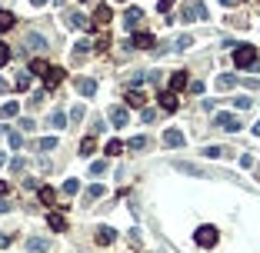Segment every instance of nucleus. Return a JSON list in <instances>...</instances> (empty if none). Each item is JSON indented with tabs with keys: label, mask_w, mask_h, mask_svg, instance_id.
I'll list each match as a JSON object with an SVG mask.
<instances>
[{
	"label": "nucleus",
	"mask_w": 260,
	"mask_h": 253,
	"mask_svg": "<svg viewBox=\"0 0 260 253\" xmlns=\"http://www.w3.org/2000/svg\"><path fill=\"white\" fill-rule=\"evenodd\" d=\"M103 197V183H90L87 187V193H84V203H93V200Z\"/></svg>",
	"instance_id": "obj_23"
},
{
	"label": "nucleus",
	"mask_w": 260,
	"mask_h": 253,
	"mask_svg": "<svg viewBox=\"0 0 260 253\" xmlns=\"http://www.w3.org/2000/svg\"><path fill=\"white\" fill-rule=\"evenodd\" d=\"M10 243H13L10 233H0V250H3V247H10Z\"/></svg>",
	"instance_id": "obj_46"
},
{
	"label": "nucleus",
	"mask_w": 260,
	"mask_h": 253,
	"mask_svg": "<svg viewBox=\"0 0 260 253\" xmlns=\"http://www.w3.org/2000/svg\"><path fill=\"white\" fill-rule=\"evenodd\" d=\"M13 23H17V17H13L10 10H0V33L13 30Z\"/></svg>",
	"instance_id": "obj_24"
},
{
	"label": "nucleus",
	"mask_w": 260,
	"mask_h": 253,
	"mask_svg": "<svg viewBox=\"0 0 260 253\" xmlns=\"http://www.w3.org/2000/svg\"><path fill=\"white\" fill-rule=\"evenodd\" d=\"M183 87H190V77H187V70H173V74H170V90H173V93H180Z\"/></svg>",
	"instance_id": "obj_9"
},
{
	"label": "nucleus",
	"mask_w": 260,
	"mask_h": 253,
	"mask_svg": "<svg viewBox=\"0 0 260 253\" xmlns=\"http://www.w3.org/2000/svg\"><path fill=\"white\" fill-rule=\"evenodd\" d=\"M140 117H144V123H154V120H157V110H154V107H144Z\"/></svg>",
	"instance_id": "obj_38"
},
{
	"label": "nucleus",
	"mask_w": 260,
	"mask_h": 253,
	"mask_svg": "<svg viewBox=\"0 0 260 253\" xmlns=\"http://www.w3.org/2000/svg\"><path fill=\"white\" fill-rule=\"evenodd\" d=\"M130 47H137V50H150V47H154V37H150V33H134Z\"/></svg>",
	"instance_id": "obj_22"
},
{
	"label": "nucleus",
	"mask_w": 260,
	"mask_h": 253,
	"mask_svg": "<svg viewBox=\"0 0 260 253\" xmlns=\"http://www.w3.org/2000/svg\"><path fill=\"white\" fill-rule=\"evenodd\" d=\"M140 20H144V13L137 10V7H127V13H124V27H127V33L137 30V27H140Z\"/></svg>",
	"instance_id": "obj_10"
},
{
	"label": "nucleus",
	"mask_w": 260,
	"mask_h": 253,
	"mask_svg": "<svg viewBox=\"0 0 260 253\" xmlns=\"http://www.w3.org/2000/svg\"><path fill=\"white\" fill-rule=\"evenodd\" d=\"M3 164H7V157H3V154H0V167H3Z\"/></svg>",
	"instance_id": "obj_52"
},
{
	"label": "nucleus",
	"mask_w": 260,
	"mask_h": 253,
	"mask_svg": "<svg viewBox=\"0 0 260 253\" xmlns=\"http://www.w3.org/2000/svg\"><path fill=\"white\" fill-rule=\"evenodd\" d=\"M30 3H34V7H44V3H47V0H30Z\"/></svg>",
	"instance_id": "obj_50"
},
{
	"label": "nucleus",
	"mask_w": 260,
	"mask_h": 253,
	"mask_svg": "<svg viewBox=\"0 0 260 253\" xmlns=\"http://www.w3.org/2000/svg\"><path fill=\"white\" fill-rule=\"evenodd\" d=\"M7 60H10V47H7V44H0V67L7 64Z\"/></svg>",
	"instance_id": "obj_41"
},
{
	"label": "nucleus",
	"mask_w": 260,
	"mask_h": 253,
	"mask_svg": "<svg viewBox=\"0 0 260 253\" xmlns=\"http://www.w3.org/2000/svg\"><path fill=\"white\" fill-rule=\"evenodd\" d=\"M17 87L27 90V87H30V77H27V74H20V77H17Z\"/></svg>",
	"instance_id": "obj_45"
},
{
	"label": "nucleus",
	"mask_w": 260,
	"mask_h": 253,
	"mask_svg": "<svg viewBox=\"0 0 260 253\" xmlns=\"http://www.w3.org/2000/svg\"><path fill=\"white\" fill-rule=\"evenodd\" d=\"M47 47H50V44H47L44 33H37V30H27V33H23V50H30V54H44Z\"/></svg>",
	"instance_id": "obj_3"
},
{
	"label": "nucleus",
	"mask_w": 260,
	"mask_h": 253,
	"mask_svg": "<svg viewBox=\"0 0 260 253\" xmlns=\"http://www.w3.org/2000/svg\"><path fill=\"white\" fill-rule=\"evenodd\" d=\"M23 247H27L30 253H47V250H50V240H47V237H30Z\"/></svg>",
	"instance_id": "obj_11"
},
{
	"label": "nucleus",
	"mask_w": 260,
	"mask_h": 253,
	"mask_svg": "<svg viewBox=\"0 0 260 253\" xmlns=\"http://www.w3.org/2000/svg\"><path fill=\"white\" fill-rule=\"evenodd\" d=\"M17 127H23V133H27V130H34L37 123H34V120H30V117H23V120H20V123H17Z\"/></svg>",
	"instance_id": "obj_43"
},
{
	"label": "nucleus",
	"mask_w": 260,
	"mask_h": 253,
	"mask_svg": "<svg viewBox=\"0 0 260 253\" xmlns=\"http://www.w3.org/2000/svg\"><path fill=\"white\" fill-rule=\"evenodd\" d=\"M170 7H173V0H157V10H160V13H167Z\"/></svg>",
	"instance_id": "obj_44"
},
{
	"label": "nucleus",
	"mask_w": 260,
	"mask_h": 253,
	"mask_svg": "<svg viewBox=\"0 0 260 253\" xmlns=\"http://www.w3.org/2000/svg\"><path fill=\"white\" fill-rule=\"evenodd\" d=\"M180 20H210V10L204 3H187L180 10Z\"/></svg>",
	"instance_id": "obj_5"
},
{
	"label": "nucleus",
	"mask_w": 260,
	"mask_h": 253,
	"mask_svg": "<svg viewBox=\"0 0 260 253\" xmlns=\"http://www.w3.org/2000/svg\"><path fill=\"white\" fill-rule=\"evenodd\" d=\"M93 240L100 243V247H110V243L117 240V230H110V227H100V230H97V237H93Z\"/></svg>",
	"instance_id": "obj_20"
},
{
	"label": "nucleus",
	"mask_w": 260,
	"mask_h": 253,
	"mask_svg": "<svg viewBox=\"0 0 260 253\" xmlns=\"http://www.w3.org/2000/svg\"><path fill=\"white\" fill-rule=\"evenodd\" d=\"M37 197H40L44 207H54V203H57V190L54 187H37Z\"/></svg>",
	"instance_id": "obj_19"
},
{
	"label": "nucleus",
	"mask_w": 260,
	"mask_h": 253,
	"mask_svg": "<svg viewBox=\"0 0 260 253\" xmlns=\"http://www.w3.org/2000/svg\"><path fill=\"white\" fill-rule=\"evenodd\" d=\"M47 223H50V230H54V233H64V230H67V217H64V213H50V217H47Z\"/></svg>",
	"instance_id": "obj_21"
},
{
	"label": "nucleus",
	"mask_w": 260,
	"mask_h": 253,
	"mask_svg": "<svg viewBox=\"0 0 260 253\" xmlns=\"http://www.w3.org/2000/svg\"><path fill=\"white\" fill-rule=\"evenodd\" d=\"M77 190H80V180H67V183H64V197H74Z\"/></svg>",
	"instance_id": "obj_32"
},
{
	"label": "nucleus",
	"mask_w": 260,
	"mask_h": 253,
	"mask_svg": "<svg viewBox=\"0 0 260 253\" xmlns=\"http://www.w3.org/2000/svg\"><path fill=\"white\" fill-rule=\"evenodd\" d=\"M204 157H210V160H224V157H234V150H227V147H217V143H210V147H204Z\"/></svg>",
	"instance_id": "obj_15"
},
{
	"label": "nucleus",
	"mask_w": 260,
	"mask_h": 253,
	"mask_svg": "<svg viewBox=\"0 0 260 253\" xmlns=\"http://www.w3.org/2000/svg\"><path fill=\"white\" fill-rule=\"evenodd\" d=\"M64 77H67V70H64V67H47V70H44V87H47V90L57 87Z\"/></svg>",
	"instance_id": "obj_7"
},
{
	"label": "nucleus",
	"mask_w": 260,
	"mask_h": 253,
	"mask_svg": "<svg viewBox=\"0 0 260 253\" xmlns=\"http://www.w3.org/2000/svg\"><path fill=\"white\" fill-rule=\"evenodd\" d=\"M10 207H13L10 200H3V197H0V213H7V210H10Z\"/></svg>",
	"instance_id": "obj_47"
},
{
	"label": "nucleus",
	"mask_w": 260,
	"mask_h": 253,
	"mask_svg": "<svg viewBox=\"0 0 260 253\" xmlns=\"http://www.w3.org/2000/svg\"><path fill=\"white\" fill-rule=\"evenodd\" d=\"M127 147H130V150H144V147H147V137H130Z\"/></svg>",
	"instance_id": "obj_33"
},
{
	"label": "nucleus",
	"mask_w": 260,
	"mask_h": 253,
	"mask_svg": "<svg viewBox=\"0 0 260 253\" xmlns=\"http://www.w3.org/2000/svg\"><path fill=\"white\" fill-rule=\"evenodd\" d=\"M64 20H67V27L70 30H90V17H84V13L80 10H67V17H64Z\"/></svg>",
	"instance_id": "obj_6"
},
{
	"label": "nucleus",
	"mask_w": 260,
	"mask_h": 253,
	"mask_svg": "<svg viewBox=\"0 0 260 253\" xmlns=\"http://www.w3.org/2000/svg\"><path fill=\"white\" fill-rule=\"evenodd\" d=\"M254 133H257V137H260V120H257V123H254Z\"/></svg>",
	"instance_id": "obj_51"
},
{
	"label": "nucleus",
	"mask_w": 260,
	"mask_h": 253,
	"mask_svg": "<svg viewBox=\"0 0 260 253\" xmlns=\"http://www.w3.org/2000/svg\"><path fill=\"white\" fill-rule=\"evenodd\" d=\"M173 170H180V173H190V176H207V170L200 164H183V160H177L173 164Z\"/></svg>",
	"instance_id": "obj_12"
},
{
	"label": "nucleus",
	"mask_w": 260,
	"mask_h": 253,
	"mask_svg": "<svg viewBox=\"0 0 260 253\" xmlns=\"http://www.w3.org/2000/svg\"><path fill=\"white\" fill-rule=\"evenodd\" d=\"M7 143H10L13 150H20V147H23V133L20 130H10V133H7Z\"/></svg>",
	"instance_id": "obj_29"
},
{
	"label": "nucleus",
	"mask_w": 260,
	"mask_h": 253,
	"mask_svg": "<svg viewBox=\"0 0 260 253\" xmlns=\"http://www.w3.org/2000/svg\"><path fill=\"white\" fill-rule=\"evenodd\" d=\"M234 84H237V77H234V74H220V77H217V90H230Z\"/></svg>",
	"instance_id": "obj_27"
},
{
	"label": "nucleus",
	"mask_w": 260,
	"mask_h": 253,
	"mask_svg": "<svg viewBox=\"0 0 260 253\" xmlns=\"http://www.w3.org/2000/svg\"><path fill=\"white\" fill-rule=\"evenodd\" d=\"M234 64H237L240 70L254 67V64H257V47H250V44H237V47H234Z\"/></svg>",
	"instance_id": "obj_1"
},
{
	"label": "nucleus",
	"mask_w": 260,
	"mask_h": 253,
	"mask_svg": "<svg viewBox=\"0 0 260 253\" xmlns=\"http://www.w3.org/2000/svg\"><path fill=\"white\" fill-rule=\"evenodd\" d=\"M107 47H110V37H107V33H103L100 40H97V44H93V50H97V54H103V50H107Z\"/></svg>",
	"instance_id": "obj_39"
},
{
	"label": "nucleus",
	"mask_w": 260,
	"mask_h": 253,
	"mask_svg": "<svg viewBox=\"0 0 260 253\" xmlns=\"http://www.w3.org/2000/svg\"><path fill=\"white\" fill-rule=\"evenodd\" d=\"M103 170H107V160H97V164H90V173H93V176H100Z\"/></svg>",
	"instance_id": "obj_40"
},
{
	"label": "nucleus",
	"mask_w": 260,
	"mask_h": 253,
	"mask_svg": "<svg viewBox=\"0 0 260 253\" xmlns=\"http://www.w3.org/2000/svg\"><path fill=\"white\" fill-rule=\"evenodd\" d=\"M164 143H167V147H183V130H177V127L164 130Z\"/></svg>",
	"instance_id": "obj_16"
},
{
	"label": "nucleus",
	"mask_w": 260,
	"mask_h": 253,
	"mask_svg": "<svg viewBox=\"0 0 260 253\" xmlns=\"http://www.w3.org/2000/svg\"><path fill=\"white\" fill-rule=\"evenodd\" d=\"M90 54V44H87V40H80L77 47H74V60H77V57H87Z\"/></svg>",
	"instance_id": "obj_31"
},
{
	"label": "nucleus",
	"mask_w": 260,
	"mask_h": 253,
	"mask_svg": "<svg viewBox=\"0 0 260 253\" xmlns=\"http://www.w3.org/2000/svg\"><path fill=\"white\" fill-rule=\"evenodd\" d=\"M37 150H40V154H50V150H57V137H44V140H37Z\"/></svg>",
	"instance_id": "obj_28"
},
{
	"label": "nucleus",
	"mask_w": 260,
	"mask_h": 253,
	"mask_svg": "<svg viewBox=\"0 0 260 253\" xmlns=\"http://www.w3.org/2000/svg\"><path fill=\"white\" fill-rule=\"evenodd\" d=\"M214 127L217 130H224V133H237L244 123H240L234 113H214Z\"/></svg>",
	"instance_id": "obj_4"
},
{
	"label": "nucleus",
	"mask_w": 260,
	"mask_h": 253,
	"mask_svg": "<svg viewBox=\"0 0 260 253\" xmlns=\"http://www.w3.org/2000/svg\"><path fill=\"white\" fill-rule=\"evenodd\" d=\"M30 70H34V74H44L47 64H44V60H30Z\"/></svg>",
	"instance_id": "obj_42"
},
{
	"label": "nucleus",
	"mask_w": 260,
	"mask_h": 253,
	"mask_svg": "<svg viewBox=\"0 0 260 253\" xmlns=\"http://www.w3.org/2000/svg\"><path fill=\"white\" fill-rule=\"evenodd\" d=\"M3 193H7V183H3V180H0V197H3Z\"/></svg>",
	"instance_id": "obj_48"
},
{
	"label": "nucleus",
	"mask_w": 260,
	"mask_h": 253,
	"mask_svg": "<svg viewBox=\"0 0 260 253\" xmlns=\"http://www.w3.org/2000/svg\"><path fill=\"white\" fill-rule=\"evenodd\" d=\"M234 107H237V110H250L254 100H250V97H237V100H234Z\"/></svg>",
	"instance_id": "obj_35"
},
{
	"label": "nucleus",
	"mask_w": 260,
	"mask_h": 253,
	"mask_svg": "<svg viewBox=\"0 0 260 253\" xmlns=\"http://www.w3.org/2000/svg\"><path fill=\"white\" fill-rule=\"evenodd\" d=\"M127 107H134V110H144V107H147V97H144L140 90H130V93H127Z\"/></svg>",
	"instance_id": "obj_18"
},
{
	"label": "nucleus",
	"mask_w": 260,
	"mask_h": 253,
	"mask_svg": "<svg viewBox=\"0 0 260 253\" xmlns=\"http://www.w3.org/2000/svg\"><path fill=\"white\" fill-rule=\"evenodd\" d=\"M103 150H107V154H110V157H117V154H120V150H124V143H120V140H110V143H107V147H103Z\"/></svg>",
	"instance_id": "obj_34"
},
{
	"label": "nucleus",
	"mask_w": 260,
	"mask_h": 253,
	"mask_svg": "<svg viewBox=\"0 0 260 253\" xmlns=\"http://www.w3.org/2000/svg\"><path fill=\"white\" fill-rule=\"evenodd\" d=\"M50 123H54L57 130H60V127H64V123H67V113H60V110H54V117H50Z\"/></svg>",
	"instance_id": "obj_36"
},
{
	"label": "nucleus",
	"mask_w": 260,
	"mask_h": 253,
	"mask_svg": "<svg viewBox=\"0 0 260 253\" xmlns=\"http://www.w3.org/2000/svg\"><path fill=\"white\" fill-rule=\"evenodd\" d=\"M84 117H87V110H84V107H80V103H77V107L70 110V120H74V123H80V120H84Z\"/></svg>",
	"instance_id": "obj_37"
},
{
	"label": "nucleus",
	"mask_w": 260,
	"mask_h": 253,
	"mask_svg": "<svg viewBox=\"0 0 260 253\" xmlns=\"http://www.w3.org/2000/svg\"><path fill=\"white\" fill-rule=\"evenodd\" d=\"M220 3H224V7H234V3H237V0H220Z\"/></svg>",
	"instance_id": "obj_49"
},
{
	"label": "nucleus",
	"mask_w": 260,
	"mask_h": 253,
	"mask_svg": "<svg viewBox=\"0 0 260 253\" xmlns=\"http://www.w3.org/2000/svg\"><path fill=\"white\" fill-rule=\"evenodd\" d=\"M110 20H113V10L107 7V3H100V7H97V13H93V23H97V27H107Z\"/></svg>",
	"instance_id": "obj_14"
},
{
	"label": "nucleus",
	"mask_w": 260,
	"mask_h": 253,
	"mask_svg": "<svg viewBox=\"0 0 260 253\" xmlns=\"http://www.w3.org/2000/svg\"><path fill=\"white\" fill-rule=\"evenodd\" d=\"M257 173H260V167H257Z\"/></svg>",
	"instance_id": "obj_53"
},
{
	"label": "nucleus",
	"mask_w": 260,
	"mask_h": 253,
	"mask_svg": "<svg viewBox=\"0 0 260 253\" xmlns=\"http://www.w3.org/2000/svg\"><path fill=\"white\" fill-rule=\"evenodd\" d=\"M93 150H97V140H93V137H84V140H80V157H90Z\"/></svg>",
	"instance_id": "obj_26"
},
{
	"label": "nucleus",
	"mask_w": 260,
	"mask_h": 253,
	"mask_svg": "<svg viewBox=\"0 0 260 253\" xmlns=\"http://www.w3.org/2000/svg\"><path fill=\"white\" fill-rule=\"evenodd\" d=\"M160 110H167V113H173L177 110V107H180V103H177V93H173V90H167V93H160Z\"/></svg>",
	"instance_id": "obj_13"
},
{
	"label": "nucleus",
	"mask_w": 260,
	"mask_h": 253,
	"mask_svg": "<svg viewBox=\"0 0 260 253\" xmlns=\"http://www.w3.org/2000/svg\"><path fill=\"white\" fill-rule=\"evenodd\" d=\"M217 240H220L217 227H197V233H193V243H197V247H204V250L217 247Z\"/></svg>",
	"instance_id": "obj_2"
},
{
	"label": "nucleus",
	"mask_w": 260,
	"mask_h": 253,
	"mask_svg": "<svg viewBox=\"0 0 260 253\" xmlns=\"http://www.w3.org/2000/svg\"><path fill=\"white\" fill-rule=\"evenodd\" d=\"M107 117H110L113 127H127V123H130V110H127V107H110Z\"/></svg>",
	"instance_id": "obj_8"
},
{
	"label": "nucleus",
	"mask_w": 260,
	"mask_h": 253,
	"mask_svg": "<svg viewBox=\"0 0 260 253\" xmlns=\"http://www.w3.org/2000/svg\"><path fill=\"white\" fill-rule=\"evenodd\" d=\"M77 93L80 97H93V93H97V80H90V77L77 80Z\"/></svg>",
	"instance_id": "obj_17"
},
{
	"label": "nucleus",
	"mask_w": 260,
	"mask_h": 253,
	"mask_svg": "<svg viewBox=\"0 0 260 253\" xmlns=\"http://www.w3.org/2000/svg\"><path fill=\"white\" fill-rule=\"evenodd\" d=\"M187 47H193V37H190V33H183V37H177V40H173V50H187Z\"/></svg>",
	"instance_id": "obj_30"
},
{
	"label": "nucleus",
	"mask_w": 260,
	"mask_h": 253,
	"mask_svg": "<svg viewBox=\"0 0 260 253\" xmlns=\"http://www.w3.org/2000/svg\"><path fill=\"white\" fill-rule=\"evenodd\" d=\"M17 113H20V103H3V107H0V120H7V117H17Z\"/></svg>",
	"instance_id": "obj_25"
}]
</instances>
